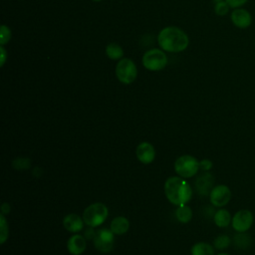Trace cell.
<instances>
[{
  "label": "cell",
  "instance_id": "d6986e66",
  "mask_svg": "<svg viewBox=\"0 0 255 255\" xmlns=\"http://www.w3.org/2000/svg\"><path fill=\"white\" fill-rule=\"evenodd\" d=\"M94 241V245L96 247V249L98 251H100L101 253H109L112 251L113 249V245H114V242H110V241H107L103 238H101L99 235L96 234L95 238L93 239Z\"/></svg>",
  "mask_w": 255,
  "mask_h": 255
},
{
  "label": "cell",
  "instance_id": "3957f363",
  "mask_svg": "<svg viewBox=\"0 0 255 255\" xmlns=\"http://www.w3.org/2000/svg\"><path fill=\"white\" fill-rule=\"evenodd\" d=\"M108 207L102 202H95L89 205L83 212V219L85 224L91 227H98L102 225L108 218Z\"/></svg>",
  "mask_w": 255,
  "mask_h": 255
},
{
  "label": "cell",
  "instance_id": "f1b7e54d",
  "mask_svg": "<svg viewBox=\"0 0 255 255\" xmlns=\"http://www.w3.org/2000/svg\"><path fill=\"white\" fill-rule=\"evenodd\" d=\"M0 209H1V214H7V213H9L10 212V205L7 203V202H3L2 204H1V207H0Z\"/></svg>",
  "mask_w": 255,
  "mask_h": 255
},
{
  "label": "cell",
  "instance_id": "603a6c76",
  "mask_svg": "<svg viewBox=\"0 0 255 255\" xmlns=\"http://www.w3.org/2000/svg\"><path fill=\"white\" fill-rule=\"evenodd\" d=\"M12 165L15 169L18 170H23V169H28L30 167V159L29 158H24V157H18L15 160H13Z\"/></svg>",
  "mask_w": 255,
  "mask_h": 255
},
{
  "label": "cell",
  "instance_id": "ba28073f",
  "mask_svg": "<svg viewBox=\"0 0 255 255\" xmlns=\"http://www.w3.org/2000/svg\"><path fill=\"white\" fill-rule=\"evenodd\" d=\"M231 199V190L225 184L215 185L209 193L210 203L215 207H223Z\"/></svg>",
  "mask_w": 255,
  "mask_h": 255
},
{
  "label": "cell",
  "instance_id": "7c38bea8",
  "mask_svg": "<svg viewBox=\"0 0 255 255\" xmlns=\"http://www.w3.org/2000/svg\"><path fill=\"white\" fill-rule=\"evenodd\" d=\"M231 21L236 27L244 29L251 25L252 17L247 10L242 8H237V9H234L233 12L231 13Z\"/></svg>",
  "mask_w": 255,
  "mask_h": 255
},
{
  "label": "cell",
  "instance_id": "9c48e42d",
  "mask_svg": "<svg viewBox=\"0 0 255 255\" xmlns=\"http://www.w3.org/2000/svg\"><path fill=\"white\" fill-rule=\"evenodd\" d=\"M135 155L141 163L149 164L154 160L155 149L151 143L142 141L137 145L135 149Z\"/></svg>",
  "mask_w": 255,
  "mask_h": 255
},
{
  "label": "cell",
  "instance_id": "8992f818",
  "mask_svg": "<svg viewBox=\"0 0 255 255\" xmlns=\"http://www.w3.org/2000/svg\"><path fill=\"white\" fill-rule=\"evenodd\" d=\"M116 76L118 80L126 85L134 82L137 76V70L135 64L128 58L120 60L116 67Z\"/></svg>",
  "mask_w": 255,
  "mask_h": 255
},
{
  "label": "cell",
  "instance_id": "4316f807",
  "mask_svg": "<svg viewBox=\"0 0 255 255\" xmlns=\"http://www.w3.org/2000/svg\"><path fill=\"white\" fill-rule=\"evenodd\" d=\"M226 3L229 5V7L232 8H238L242 5H244L248 0H225Z\"/></svg>",
  "mask_w": 255,
  "mask_h": 255
},
{
  "label": "cell",
  "instance_id": "44dd1931",
  "mask_svg": "<svg viewBox=\"0 0 255 255\" xmlns=\"http://www.w3.org/2000/svg\"><path fill=\"white\" fill-rule=\"evenodd\" d=\"M231 244V238L228 235L220 234L213 240V246L217 250H224Z\"/></svg>",
  "mask_w": 255,
  "mask_h": 255
},
{
  "label": "cell",
  "instance_id": "ac0fdd59",
  "mask_svg": "<svg viewBox=\"0 0 255 255\" xmlns=\"http://www.w3.org/2000/svg\"><path fill=\"white\" fill-rule=\"evenodd\" d=\"M175 217L176 219L181 222V223H187L191 220L192 218V210L191 208L184 204V205H180L177 207V209L175 210Z\"/></svg>",
  "mask_w": 255,
  "mask_h": 255
},
{
  "label": "cell",
  "instance_id": "5bb4252c",
  "mask_svg": "<svg viewBox=\"0 0 255 255\" xmlns=\"http://www.w3.org/2000/svg\"><path fill=\"white\" fill-rule=\"evenodd\" d=\"M110 228L116 235H123L128 232L129 222L125 216H117L112 220Z\"/></svg>",
  "mask_w": 255,
  "mask_h": 255
},
{
  "label": "cell",
  "instance_id": "f546056e",
  "mask_svg": "<svg viewBox=\"0 0 255 255\" xmlns=\"http://www.w3.org/2000/svg\"><path fill=\"white\" fill-rule=\"evenodd\" d=\"M0 52H1V64L0 66L3 67L4 64H5V61H6V51L4 49V47H0Z\"/></svg>",
  "mask_w": 255,
  "mask_h": 255
},
{
  "label": "cell",
  "instance_id": "484cf974",
  "mask_svg": "<svg viewBox=\"0 0 255 255\" xmlns=\"http://www.w3.org/2000/svg\"><path fill=\"white\" fill-rule=\"evenodd\" d=\"M212 165H213L212 161L207 158H204L199 161V168L203 171H209L212 168Z\"/></svg>",
  "mask_w": 255,
  "mask_h": 255
},
{
  "label": "cell",
  "instance_id": "4dcf8cb0",
  "mask_svg": "<svg viewBox=\"0 0 255 255\" xmlns=\"http://www.w3.org/2000/svg\"><path fill=\"white\" fill-rule=\"evenodd\" d=\"M217 255H230V254H228V253H225V252H221V253H218Z\"/></svg>",
  "mask_w": 255,
  "mask_h": 255
},
{
  "label": "cell",
  "instance_id": "4fadbf2b",
  "mask_svg": "<svg viewBox=\"0 0 255 255\" xmlns=\"http://www.w3.org/2000/svg\"><path fill=\"white\" fill-rule=\"evenodd\" d=\"M84 223H85L84 219L76 213H70V214L66 215L63 219L64 227L68 231L74 232V233L81 231L84 227Z\"/></svg>",
  "mask_w": 255,
  "mask_h": 255
},
{
  "label": "cell",
  "instance_id": "30bf717a",
  "mask_svg": "<svg viewBox=\"0 0 255 255\" xmlns=\"http://www.w3.org/2000/svg\"><path fill=\"white\" fill-rule=\"evenodd\" d=\"M195 187L199 194L206 196L214 187V177L208 171H204L195 180Z\"/></svg>",
  "mask_w": 255,
  "mask_h": 255
},
{
  "label": "cell",
  "instance_id": "d4e9b609",
  "mask_svg": "<svg viewBox=\"0 0 255 255\" xmlns=\"http://www.w3.org/2000/svg\"><path fill=\"white\" fill-rule=\"evenodd\" d=\"M228 7L229 5L226 3V1L225 2L220 1L215 6V13L219 16H224L228 12V9H229Z\"/></svg>",
  "mask_w": 255,
  "mask_h": 255
},
{
  "label": "cell",
  "instance_id": "7a4b0ae2",
  "mask_svg": "<svg viewBox=\"0 0 255 255\" xmlns=\"http://www.w3.org/2000/svg\"><path fill=\"white\" fill-rule=\"evenodd\" d=\"M158 45L167 52L178 53L188 46V36L181 29L170 26L163 28L157 36Z\"/></svg>",
  "mask_w": 255,
  "mask_h": 255
},
{
  "label": "cell",
  "instance_id": "7402d4cb",
  "mask_svg": "<svg viewBox=\"0 0 255 255\" xmlns=\"http://www.w3.org/2000/svg\"><path fill=\"white\" fill-rule=\"evenodd\" d=\"M9 236V228L8 222L4 216V214L0 215V243L4 244Z\"/></svg>",
  "mask_w": 255,
  "mask_h": 255
},
{
  "label": "cell",
  "instance_id": "52a82bcc",
  "mask_svg": "<svg viewBox=\"0 0 255 255\" xmlns=\"http://www.w3.org/2000/svg\"><path fill=\"white\" fill-rule=\"evenodd\" d=\"M254 222V216L252 212L248 209L238 210L232 217L231 225L236 232H246L248 231Z\"/></svg>",
  "mask_w": 255,
  "mask_h": 255
},
{
  "label": "cell",
  "instance_id": "277c9868",
  "mask_svg": "<svg viewBox=\"0 0 255 255\" xmlns=\"http://www.w3.org/2000/svg\"><path fill=\"white\" fill-rule=\"evenodd\" d=\"M199 169V161L192 155H180L174 162L175 172L183 178L194 176Z\"/></svg>",
  "mask_w": 255,
  "mask_h": 255
},
{
  "label": "cell",
  "instance_id": "5b68a950",
  "mask_svg": "<svg viewBox=\"0 0 255 255\" xmlns=\"http://www.w3.org/2000/svg\"><path fill=\"white\" fill-rule=\"evenodd\" d=\"M142 65L149 71H160L167 65V57L161 50L151 49L142 56Z\"/></svg>",
  "mask_w": 255,
  "mask_h": 255
},
{
  "label": "cell",
  "instance_id": "8fae6325",
  "mask_svg": "<svg viewBox=\"0 0 255 255\" xmlns=\"http://www.w3.org/2000/svg\"><path fill=\"white\" fill-rule=\"evenodd\" d=\"M87 248V241L85 236L80 234L72 235L67 242V249L72 255H81Z\"/></svg>",
  "mask_w": 255,
  "mask_h": 255
},
{
  "label": "cell",
  "instance_id": "6da1fadb",
  "mask_svg": "<svg viewBox=\"0 0 255 255\" xmlns=\"http://www.w3.org/2000/svg\"><path fill=\"white\" fill-rule=\"evenodd\" d=\"M164 193L170 203L180 206L191 199L192 189L183 177L170 176L164 182Z\"/></svg>",
  "mask_w": 255,
  "mask_h": 255
},
{
  "label": "cell",
  "instance_id": "9a60e30c",
  "mask_svg": "<svg viewBox=\"0 0 255 255\" xmlns=\"http://www.w3.org/2000/svg\"><path fill=\"white\" fill-rule=\"evenodd\" d=\"M232 217L230 212L225 208H219L213 215V221L217 227L224 228L231 223Z\"/></svg>",
  "mask_w": 255,
  "mask_h": 255
},
{
  "label": "cell",
  "instance_id": "1f68e13d",
  "mask_svg": "<svg viewBox=\"0 0 255 255\" xmlns=\"http://www.w3.org/2000/svg\"><path fill=\"white\" fill-rule=\"evenodd\" d=\"M93 1H96V2H99V1H102V0H93Z\"/></svg>",
  "mask_w": 255,
  "mask_h": 255
},
{
  "label": "cell",
  "instance_id": "83f0119b",
  "mask_svg": "<svg viewBox=\"0 0 255 255\" xmlns=\"http://www.w3.org/2000/svg\"><path fill=\"white\" fill-rule=\"evenodd\" d=\"M94 228H95V227L89 226V227L85 230L84 235H85V238H86V239H88V240L92 239V240H93V239L95 238V236H96V234H97V231H95Z\"/></svg>",
  "mask_w": 255,
  "mask_h": 255
},
{
  "label": "cell",
  "instance_id": "cb8c5ba5",
  "mask_svg": "<svg viewBox=\"0 0 255 255\" xmlns=\"http://www.w3.org/2000/svg\"><path fill=\"white\" fill-rule=\"evenodd\" d=\"M11 31L6 25H2L0 29V44L3 46L10 41Z\"/></svg>",
  "mask_w": 255,
  "mask_h": 255
},
{
  "label": "cell",
  "instance_id": "e0dca14e",
  "mask_svg": "<svg viewBox=\"0 0 255 255\" xmlns=\"http://www.w3.org/2000/svg\"><path fill=\"white\" fill-rule=\"evenodd\" d=\"M233 244L239 249H247L252 244V238L245 232H237L233 237Z\"/></svg>",
  "mask_w": 255,
  "mask_h": 255
},
{
  "label": "cell",
  "instance_id": "ffe728a7",
  "mask_svg": "<svg viewBox=\"0 0 255 255\" xmlns=\"http://www.w3.org/2000/svg\"><path fill=\"white\" fill-rule=\"evenodd\" d=\"M106 53L108 57L112 60H119L124 56L123 48L117 43H110L106 47Z\"/></svg>",
  "mask_w": 255,
  "mask_h": 255
},
{
  "label": "cell",
  "instance_id": "2e32d148",
  "mask_svg": "<svg viewBox=\"0 0 255 255\" xmlns=\"http://www.w3.org/2000/svg\"><path fill=\"white\" fill-rule=\"evenodd\" d=\"M191 255H214V246L206 242H197L190 249Z\"/></svg>",
  "mask_w": 255,
  "mask_h": 255
}]
</instances>
